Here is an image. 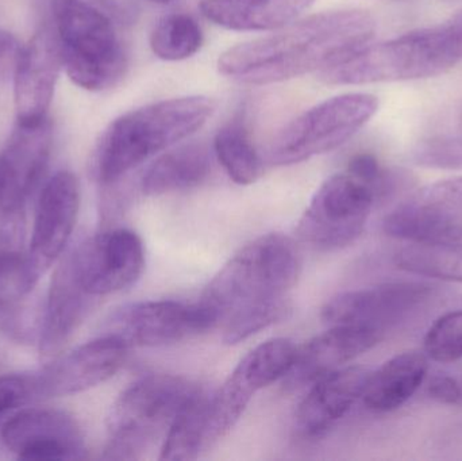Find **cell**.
<instances>
[{"instance_id":"cell-8","label":"cell","mask_w":462,"mask_h":461,"mask_svg":"<svg viewBox=\"0 0 462 461\" xmlns=\"http://www.w3.org/2000/svg\"><path fill=\"white\" fill-rule=\"evenodd\" d=\"M376 199L371 187L349 173L331 176L310 200L296 233L318 251L349 246L363 235Z\"/></svg>"},{"instance_id":"cell-19","label":"cell","mask_w":462,"mask_h":461,"mask_svg":"<svg viewBox=\"0 0 462 461\" xmlns=\"http://www.w3.org/2000/svg\"><path fill=\"white\" fill-rule=\"evenodd\" d=\"M372 371L342 367L318 379L296 411V430L306 440L325 438L361 400Z\"/></svg>"},{"instance_id":"cell-14","label":"cell","mask_w":462,"mask_h":461,"mask_svg":"<svg viewBox=\"0 0 462 461\" xmlns=\"http://www.w3.org/2000/svg\"><path fill=\"white\" fill-rule=\"evenodd\" d=\"M433 287L420 281L387 283L337 295L322 309L328 327L352 325L384 333L387 327L428 302Z\"/></svg>"},{"instance_id":"cell-7","label":"cell","mask_w":462,"mask_h":461,"mask_svg":"<svg viewBox=\"0 0 462 461\" xmlns=\"http://www.w3.org/2000/svg\"><path fill=\"white\" fill-rule=\"evenodd\" d=\"M379 100L371 94L339 95L293 119L274 138L269 162L292 165L344 145L377 113Z\"/></svg>"},{"instance_id":"cell-15","label":"cell","mask_w":462,"mask_h":461,"mask_svg":"<svg viewBox=\"0 0 462 461\" xmlns=\"http://www.w3.org/2000/svg\"><path fill=\"white\" fill-rule=\"evenodd\" d=\"M62 68L53 30L42 27L19 49L14 69L16 124L35 127L49 121L48 113Z\"/></svg>"},{"instance_id":"cell-2","label":"cell","mask_w":462,"mask_h":461,"mask_svg":"<svg viewBox=\"0 0 462 461\" xmlns=\"http://www.w3.org/2000/svg\"><path fill=\"white\" fill-rule=\"evenodd\" d=\"M376 22L361 10L331 11L287 24L279 32L234 46L218 60L222 75L265 86L323 70L374 37Z\"/></svg>"},{"instance_id":"cell-3","label":"cell","mask_w":462,"mask_h":461,"mask_svg":"<svg viewBox=\"0 0 462 461\" xmlns=\"http://www.w3.org/2000/svg\"><path fill=\"white\" fill-rule=\"evenodd\" d=\"M208 97L162 100L129 111L108 124L92 157V175L110 187L152 157L200 129L216 111Z\"/></svg>"},{"instance_id":"cell-24","label":"cell","mask_w":462,"mask_h":461,"mask_svg":"<svg viewBox=\"0 0 462 461\" xmlns=\"http://www.w3.org/2000/svg\"><path fill=\"white\" fill-rule=\"evenodd\" d=\"M210 154L200 143H187L154 160L141 178L143 194L159 197L194 189L210 173Z\"/></svg>"},{"instance_id":"cell-1","label":"cell","mask_w":462,"mask_h":461,"mask_svg":"<svg viewBox=\"0 0 462 461\" xmlns=\"http://www.w3.org/2000/svg\"><path fill=\"white\" fill-rule=\"evenodd\" d=\"M300 271V252L292 238L261 235L231 257L199 303L224 327L227 340L242 343L285 318L287 295Z\"/></svg>"},{"instance_id":"cell-20","label":"cell","mask_w":462,"mask_h":461,"mask_svg":"<svg viewBox=\"0 0 462 461\" xmlns=\"http://www.w3.org/2000/svg\"><path fill=\"white\" fill-rule=\"evenodd\" d=\"M91 300L92 297L76 281L69 260L65 257L54 270L43 302L42 324L38 337L43 357L56 359L59 356L86 318Z\"/></svg>"},{"instance_id":"cell-21","label":"cell","mask_w":462,"mask_h":461,"mask_svg":"<svg viewBox=\"0 0 462 461\" xmlns=\"http://www.w3.org/2000/svg\"><path fill=\"white\" fill-rule=\"evenodd\" d=\"M315 0H203V15L225 29L268 32L295 21Z\"/></svg>"},{"instance_id":"cell-30","label":"cell","mask_w":462,"mask_h":461,"mask_svg":"<svg viewBox=\"0 0 462 461\" xmlns=\"http://www.w3.org/2000/svg\"><path fill=\"white\" fill-rule=\"evenodd\" d=\"M429 360L455 363L462 359V310L449 311L429 327L423 341Z\"/></svg>"},{"instance_id":"cell-27","label":"cell","mask_w":462,"mask_h":461,"mask_svg":"<svg viewBox=\"0 0 462 461\" xmlns=\"http://www.w3.org/2000/svg\"><path fill=\"white\" fill-rule=\"evenodd\" d=\"M42 273L29 251L13 246L0 248V310L30 300Z\"/></svg>"},{"instance_id":"cell-12","label":"cell","mask_w":462,"mask_h":461,"mask_svg":"<svg viewBox=\"0 0 462 461\" xmlns=\"http://www.w3.org/2000/svg\"><path fill=\"white\" fill-rule=\"evenodd\" d=\"M129 351L121 338L103 333L32 375V400L80 394L105 383L124 367Z\"/></svg>"},{"instance_id":"cell-23","label":"cell","mask_w":462,"mask_h":461,"mask_svg":"<svg viewBox=\"0 0 462 461\" xmlns=\"http://www.w3.org/2000/svg\"><path fill=\"white\" fill-rule=\"evenodd\" d=\"M385 235L415 245L462 251V216L442 213L404 200L384 221Z\"/></svg>"},{"instance_id":"cell-17","label":"cell","mask_w":462,"mask_h":461,"mask_svg":"<svg viewBox=\"0 0 462 461\" xmlns=\"http://www.w3.org/2000/svg\"><path fill=\"white\" fill-rule=\"evenodd\" d=\"M51 124L23 127L16 124L0 153V210L19 214L42 180L51 151Z\"/></svg>"},{"instance_id":"cell-37","label":"cell","mask_w":462,"mask_h":461,"mask_svg":"<svg viewBox=\"0 0 462 461\" xmlns=\"http://www.w3.org/2000/svg\"><path fill=\"white\" fill-rule=\"evenodd\" d=\"M146 2L154 3V5H170V3H172L173 0H146Z\"/></svg>"},{"instance_id":"cell-10","label":"cell","mask_w":462,"mask_h":461,"mask_svg":"<svg viewBox=\"0 0 462 461\" xmlns=\"http://www.w3.org/2000/svg\"><path fill=\"white\" fill-rule=\"evenodd\" d=\"M68 260L81 289L97 298L137 283L145 268V251L137 233L121 227L92 235Z\"/></svg>"},{"instance_id":"cell-28","label":"cell","mask_w":462,"mask_h":461,"mask_svg":"<svg viewBox=\"0 0 462 461\" xmlns=\"http://www.w3.org/2000/svg\"><path fill=\"white\" fill-rule=\"evenodd\" d=\"M203 43L198 22L187 14H170L157 22L151 34V48L159 59L180 61L194 56Z\"/></svg>"},{"instance_id":"cell-16","label":"cell","mask_w":462,"mask_h":461,"mask_svg":"<svg viewBox=\"0 0 462 461\" xmlns=\"http://www.w3.org/2000/svg\"><path fill=\"white\" fill-rule=\"evenodd\" d=\"M80 202V183L70 171H59L43 184L29 248L41 270H48L64 254L78 222Z\"/></svg>"},{"instance_id":"cell-18","label":"cell","mask_w":462,"mask_h":461,"mask_svg":"<svg viewBox=\"0 0 462 461\" xmlns=\"http://www.w3.org/2000/svg\"><path fill=\"white\" fill-rule=\"evenodd\" d=\"M384 333L371 327L334 325L296 351L295 362L284 378L288 390L311 386L328 373L374 349Z\"/></svg>"},{"instance_id":"cell-4","label":"cell","mask_w":462,"mask_h":461,"mask_svg":"<svg viewBox=\"0 0 462 461\" xmlns=\"http://www.w3.org/2000/svg\"><path fill=\"white\" fill-rule=\"evenodd\" d=\"M51 23L62 68L87 91L116 86L127 68V54L113 19L87 0H51Z\"/></svg>"},{"instance_id":"cell-11","label":"cell","mask_w":462,"mask_h":461,"mask_svg":"<svg viewBox=\"0 0 462 461\" xmlns=\"http://www.w3.org/2000/svg\"><path fill=\"white\" fill-rule=\"evenodd\" d=\"M217 327L200 305L176 300H143L116 309L106 324V335L133 346H164L194 337Z\"/></svg>"},{"instance_id":"cell-29","label":"cell","mask_w":462,"mask_h":461,"mask_svg":"<svg viewBox=\"0 0 462 461\" xmlns=\"http://www.w3.org/2000/svg\"><path fill=\"white\" fill-rule=\"evenodd\" d=\"M395 265L404 272L462 283V251L412 245L395 254Z\"/></svg>"},{"instance_id":"cell-38","label":"cell","mask_w":462,"mask_h":461,"mask_svg":"<svg viewBox=\"0 0 462 461\" xmlns=\"http://www.w3.org/2000/svg\"><path fill=\"white\" fill-rule=\"evenodd\" d=\"M393 2H410V0H393Z\"/></svg>"},{"instance_id":"cell-31","label":"cell","mask_w":462,"mask_h":461,"mask_svg":"<svg viewBox=\"0 0 462 461\" xmlns=\"http://www.w3.org/2000/svg\"><path fill=\"white\" fill-rule=\"evenodd\" d=\"M411 160L429 170L461 171L462 137H433L415 146Z\"/></svg>"},{"instance_id":"cell-34","label":"cell","mask_w":462,"mask_h":461,"mask_svg":"<svg viewBox=\"0 0 462 461\" xmlns=\"http://www.w3.org/2000/svg\"><path fill=\"white\" fill-rule=\"evenodd\" d=\"M428 392L431 400L444 405H457L462 401L461 384L452 376H434L429 383Z\"/></svg>"},{"instance_id":"cell-33","label":"cell","mask_w":462,"mask_h":461,"mask_svg":"<svg viewBox=\"0 0 462 461\" xmlns=\"http://www.w3.org/2000/svg\"><path fill=\"white\" fill-rule=\"evenodd\" d=\"M32 400V376H0V420L7 411Z\"/></svg>"},{"instance_id":"cell-5","label":"cell","mask_w":462,"mask_h":461,"mask_svg":"<svg viewBox=\"0 0 462 461\" xmlns=\"http://www.w3.org/2000/svg\"><path fill=\"white\" fill-rule=\"evenodd\" d=\"M460 60L447 27L407 32L393 40L365 43L328 69L320 78L330 86L434 78Z\"/></svg>"},{"instance_id":"cell-22","label":"cell","mask_w":462,"mask_h":461,"mask_svg":"<svg viewBox=\"0 0 462 461\" xmlns=\"http://www.w3.org/2000/svg\"><path fill=\"white\" fill-rule=\"evenodd\" d=\"M429 373L425 352L407 351L371 373L363 401L369 410L390 413L406 405L420 389Z\"/></svg>"},{"instance_id":"cell-36","label":"cell","mask_w":462,"mask_h":461,"mask_svg":"<svg viewBox=\"0 0 462 461\" xmlns=\"http://www.w3.org/2000/svg\"><path fill=\"white\" fill-rule=\"evenodd\" d=\"M445 27H447L448 32H449L450 38H452V42L455 45L458 57L462 59V11Z\"/></svg>"},{"instance_id":"cell-6","label":"cell","mask_w":462,"mask_h":461,"mask_svg":"<svg viewBox=\"0 0 462 461\" xmlns=\"http://www.w3.org/2000/svg\"><path fill=\"white\" fill-rule=\"evenodd\" d=\"M200 387L181 376L152 373L130 384L108 411L105 459L135 460L167 435Z\"/></svg>"},{"instance_id":"cell-35","label":"cell","mask_w":462,"mask_h":461,"mask_svg":"<svg viewBox=\"0 0 462 461\" xmlns=\"http://www.w3.org/2000/svg\"><path fill=\"white\" fill-rule=\"evenodd\" d=\"M18 42L10 32L0 30V61L11 56H18Z\"/></svg>"},{"instance_id":"cell-26","label":"cell","mask_w":462,"mask_h":461,"mask_svg":"<svg viewBox=\"0 0 462 461\" xmlns=\"http://www.w3.org/2000/svg\"><path fill=\"white\" fill-rule=\"evenodd\" d=\"M214 152L234 183L249 186L258 180L263 162L241 124H227L214 138Z\"/></svg>"},{"instance_id":"cell-25","label":"cell","mask_w":462,"mask_h":461,"mask_svg":"<svg viewBox=\"0 0 462 461\" xmlns=\"http://www.w3.org/2000/svg\"><path fill=\"white\" fill-rule=\"evenodd\" d=\"M208 401L210 395L199 389L181 409L164 436L160 460H194L210 448Z\"/></svg>"},{"instance_id":"cell-32","label":"cell","mask_w":462,"mask_h":461,"mask_svg":"<svg viewBox=\"0 0 462 461\" xmlns=\"http://www.w3.org/2000/svg\"><path fill=\"white\" fill-rule=\"evenodd\" d=\"M409 200L423 207L462 216V176L429 184L418 189Z\"/></svg>"},{"instance_id":"cell-9","label":"cell","mask_w":462,"mask_h":461,"mask_svg":"<svg viewBox=\"0 0 462 461\" xmlns=\"http://www.w3.org/2000/svg\"><path fill=\"white\" fill-rule=\"evenodd\" d=\"M296 348L287 338H272L255 346L236 365L208 401V444L224 438L244 416L254 395L284 379L295 362Z\"/></svg>"},{"instance_id":"cell-13","label":"cell","mask_w":462,"mask_h":461,"mask_svg":"<svg viewBox=\"0 0 462 461\" xmlns=\"http://www.w3.org/2000/svg\"><path fill=\"white\" fill-rule=\"evenodd\" d=\"M3 444L19 460L64 461L86 457L79 422L59 409H23L3 425Z\"/></svg>"}]
</instances>
